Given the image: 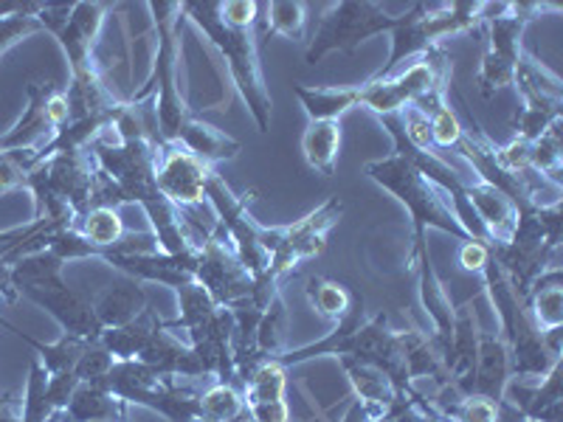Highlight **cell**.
<instances>
[{
    "instance_id": "cell-9",
    "label": "cell",
    "mask_w": 563,
    "mask_h": 422,
    "mask_svg": "<svg viewBox=\"0 0 563 422\" xmlns=\"http://www.w3.org/2000/svg\"><path fill=\"white\" fill-rule=\"evenodd\" d=\"M341 214H344V200L333 195L327 203L310 211L308 218L290 225H271V268L256 281H268L279 288L301 263L324 251L327 234L339 225Z\"/></svg>"
},
{
    "instance_id": "cell-7",
    "label": "cell",
    "mask_w": 563,
    "mask_h": 422,
    "mask_svg": "<svg viewBox=\"0 0 563 422\" xmlns=\"http://www.w3.org/2000/svg\"><path fill=\"white\" fill-rule=\"evenodd\" d=\"M544 12H561L558 3H532V0H521V3H487L485 23L487 26V52L482 57L479 74H476V85L485 99H493V93L507 85L516 82V68H519L521 57V34H525L527 23L541 18Z\"/></svg>"
},
{
    "instance_id": "cell-35",
    "label": "cell",
    "mask_w": 563,
    "mask_h": 422,
    "mask_svg": "<svg viewBox=\"0 0 563 422\" xmlns=\"http://www.w3.org/2000/svg\"><path fill=\"white\" fill-rule=\"evenodd\" d=\"M34 32H43L37 14H12V18H0V57L18 45L20 40Z\"/></svg>"
},
{
    "instance_id": "cell-12",
    "label": "cell",
    "mask_w": 563,
    "mask_h": 422,
    "mask_svg": "<svg viewBox=\"0 0 563 422\" xmlns=\"http://www.w3.org/2000/svg\"><path fill=\"white\" fill-rule=\"evenodd\" d=\"M521 90V110L516 113V141L532 144L555 122H561L563 110V85L547 65L538 63L532 54L521 52L519 68H516V82Z\"/></svg>"
},
{
    "instance_id": "cell-28",
    "label": "cell",
    "mask_w": 563,
    "mask_h": 422,
    "mask_svg": "<svg viewBox=\"0 0 563 422\" xmlns=\"http://www.w3.org/2000/svg\"><path fill=\"white\" fill-rule=\"evenodd\" d=\"M79 231H82V237L88 240L99 254L113 248V245H119L124 240V223L122 218H119V209H110V206H93V209L79 220Z\"/></svg>"
},
{
    "instance_id": "cell-16",
    "label": "cell",
    "mask_w": 563,
    "mask_h": 422,
    "mask_svg": "<svg viewBox=\"0 0 563 422\" xmlns=\"http://www.w3.org/2000/svg\"><path fill=\"white\" fill-rule=\"evenodd\" d=\"M23 296L32 299L34 304H40L43 310H48L52 319L63 326V333L77 335V338L85 341H99V335H102V324H99L97 313H93L90 299L68 288L65 279H59L52 288L26 290Z\"/></svg>"
},
{
    "instance_id": "cell-21",
    "label": "cell",
    "mask_w": 563,
    "mask_h": 422,
    "mask_svg": "<svg viewBox=\"0 0 563 422\" xmlns=\"http://www.w3.org/2000/svg\"><path fill=\"white\" fill-rule=\"evenodd\" d=\"M525 308L530 321L541 335L558 333L563 326V274L552 265L550 270L532 281L530 293L525 296Z\"/></svg>"
},
{
    "instance_id": "cell-14",
    "label": "cell",
    "mask_w": 563,
    "mask_h": 422,
    "mask_svg": "<svg viewBox=\"0 0 563 422\" xmlns=\"http://www.w3.org/2000/svg\"><path fill=\"white\" fill-rule=\"evenodd\" d=\"M214 175V167H209L203 158L192 155L180 144H161L158 167H155V184L158 192L169 200L173 206L184 209H195L206 200V186Z\"/></svg>"
},
{
    "instance_id": "cell-6",
    "label": "cell",
    "mask_w": 563,
    "mask_h": 422,
    "mask_svg": "<svg viewBox=\"0 0 563 422\" xmlns=\"http://www.w3.org/2000/svg\"><path fill=\"white\" fill-rule=\"evenodd\" d=\"M487 3H467V0H454V3H415L406 14L397 18V26L391 32V54L389 63L372 79L395 77V68L404 59L415 54H426L429 48L440 45L442 37L456 32H474L485 20Z\"/></svg>"
},
{
    "instance_id": "cell-31",
    "label": "cell",
    "mask_w": 563,
    "mask_h": 422,
    "mask_svg": "<svg viewBox=\"0 0 563 422\" xmlns=\"http://www.w3.org/2000/svg\"><path fill=\"white\" fill-rule=\"evenodd\" d=\"M48 369L43 366L37 352H32V364H29V386H26V403H23V422H52L57 411L48 406Z\"/></svg>"
},
{
    "instance_id": "cell-34",
    "label": "cell",
    "mask_w": 563,
    "mask_h": 422,
    "mask_svg": "<svg viewBox=\"0 0 563 422\" xmlns=\"http://www.w3.org/2000/svg\"><path fill=\"white\" fill-rule=\"evenodd\" d=\"M115 358L102 346V341H90L88 349L79 355L77 366H74V375L79 378V384H97L113 369Z\"/></svg>"
},
{
    "instance_id": "cell-43",
    "label": "cell",
    "mask_w": 563,
    "mask_h": 422,
    "mask_svg": "<svg viewBox=\"0 0 563 422\" xmlns=\"http://www.w3.org/2000/svg\"><path fill=\"white\" fill-rule=\"evenodd\" d=\"M240 422H254V420H251V417H243V420H240Z\"/></svg>"
},
{
    "instance_id": "cell-37",
    "label": "cell",
    "mask_w": 563,
    "mask_h": 422,
    "mask_svg": "<svg viewBox=\"0 0 563 422\" xmlns=\"http://www.w3.org/2000/svg\"><path fill=\"white\" fill-rule=\"evenodd\" d=\"M490 259V245L487 243H462L460 248V265L471 274H482Z\"/></svg>"
},
{
    "instance_id": "cell-4",
    "label": "cell",
    "mask_w": 563,
    "mask_h": 422,
    "mask_svg": "<svg viewBox=\"0 0 563 422\" xmlns=\"http://www.w3.org/2000/svg\"><path fill=\"white\" fill-rule=\"evenodd\" d=\"M321 355H335V358H352L361 360V364H369L375 369H380L386 378L391 380L395 391L404 400H415L417 389L411 386L409 371H406L404 349H400V338H397V330H389V315L380 310L378 315H372L369 321H364V299L355 296L350 313L341 321H335V330L330 335H324L321 341L308 346H299V349L279 352L276 364H282L285 369L296 364H305L310 358H321Z\"/></svg>"
},
{
    "instance_id": "cell-13",
    "label": "cell",
    "mask_w": 563,
    "mask_h": 422,
    "mask_svg": "<svg viewBox=\"0 0 563 422\" xmlns=\"http://www.w3.org/2000/svg\"><path fill=\"white\" fill-rule=\"evenodd\" d=\"M195 281L220 308H234L243 299H249L251 290H254V276L240 263V256L234 254L229 237L218 223H214L209 237L200 243L198 256H195Z\"/></svg>"
},
{
    "instance_id": "cell-5",
    "label": "cell",
    "mask_w": 563,
    "mask_h": 422,
    "mask_svg": "<svg viewBox=\"0 0 563 422\" xmlns=\"http://www.w3.org/2000/svg\"><path fill=\"white\" fill-rule=\"evenodd\" d=\"M364 169L375 184L384 186L386 192L395 195V198L409 209L411 225H415V254H411V259H415L417 254H422V251H429V245H426V231L429 229L445 231V234L456 237L460 243H476V240H471V234L462 229L449 195L442 192L434 180H429L415 167V160L406 155L400 141H395V153H391L389 158L369 160Z\"/></svg>"
},
{
    "instance_id": "cell-36",
    "label": "cell",
    "mask_w": 563,
    "mask_h": 422,
    "mask_svg": "<svg viewBox=\"0 0 563 422\" xmlns=\"http://www.w3.org/2000/svg\"><path fill=\"white\" fill-rule=\"evenodd\" d=\"M29 184V167L23 155L18 153H0V195L18 192V189H26Z\"/></svg>"
},
{
    "instance_id": "cell-33",
    "label": "cell",
    "mask_w": 563,
    "mask_h": 422,
    "mask_svg": "<svg viewBox=\"0 0 563 422\" xmlns=\"http://www.w3.org/2000/svg\"><path fill=\"white\" fill-rule=\"evenodd\" d=\"M429 124L437 153H440V149H456L460 147V141L465 138V127H462L460 115H456L454 108H449V104L437 108L434 113L429 115Z\"/></svg>"
},
{
    "instance_id": "cell-32",
    "label": "cell",
    "mask_w": 563,
    "mask_h": 422,
    "mask_svg": "<svg viewBox=\"0 0 563 422\" xmlns=\"http://www.w3.org/2000/svg\"><path fill=\"white\" fill-rule=\"evenodd\" d=\"M563 122H555L538 141L530 144V167L541 173L544 178L558 180L563 164V138H561Z\"/></svg>"
},
{
    "instance_id": "cell-11",
    "label": "cell",
    "mask_w": 563,
    "mask_h": 422,
    "mask_svg": "<svg viewBox=\"0 0 563 422\" xmlns=\"http://www.w3.org/2000/svg\"><path fill=\"white\" fill-rule=\"evenodd\" d=\"M206 200L211 203L214 214H218V225L223 229V234L229 237L231 248L240 256V263L245 265L254 281L260 276H265V270L271 268V229L268 225H260L251 218L249 206L243 198L231 192L225 180L218 173L209 178L206 186Z\"/></svg>"
},
{
    "instance_id": "cell-41",
    "label": "cell",
    "mask_w": 563,
    "mask_h": 422,
    "mask_svg": "<svg viewBox=\"0 0 563 422\" xmlns=\"http://www.w3.org/2000/svg\"><path fill=\"white\" fill-rule=\"evenodd\" d=\"M12 400H14L12 391H0V409H3L7 403H12Z\"/></svg>"
},
{
    "instance_id": "cell-30",
    "label": "cell",
    "mask_w": 563,
    "mask_h": 422,
    "mask_svg": "<svg viewBox=\"0 0 563 422\" xmlns=\"http://www.w3.org/2000/svg\"><path fill=\"white\" fill-rule=\"evenodd\" d=\"M263 9L268 12V23H265L263 34H282V37L301 40L305 37V29H308V3H299V0H274V3H263Z\"/></svg>"
},
{
    "instance_id": "cell-27",
    "label": "cell",
    "mask_w": 563,
    "mask_h": 422,
    "mask_svg": "<svg viewBox=\"0 0 563 422\" xmlns=\"http://www.w3.org/2000/svg\"><path fill=\"white\" fill-rule=\"evenodd\" d=\"M249 417L243 391L229 384H211L200 391V422H240Z\"/></svg>"
},
{
    "instance_id": "cell-26",
    "label": "cell",
    "mask_w": 563,
    "mask_h": 422,
    "mask_svg": "<svg viewBox=\"0 0 563 422\" xmlns=\"http://www.w3.org/2000/svg\"><path fill=\"white\" fill-rule=\"evenodd\" d=\"M0 324L9 326V330H12V333L18 335L20 341H26V344L32 346V352H37L40 360H43V366L48 369V375H63V371H74L79 355H82V352L88 349V344H90V341L77 338V335H68V333L59 335L54 344H43V341H34L32 335L14 330V326L7 324V321H0Z\"/></svg>"
},
{
    "instance_id": "cell-23",
    "label": "cell",
    "mask_w": 563,
    "mask_h": 422,
    "mask_svg": "<svg viewBox=\"0 0 563 422\" xmlns=\"http://www.w3.org/2000/svg\"><path fill=\"white\" fill-rule=\"evenodd\" d=\"M341 147V122L339 119H316L308 124L301 135V153L308 158L310 167L321 175L335 173V160H339Z\"/></svg>"
},
{
    "instance_id": "cell-42",
    "label": "cell",
    "mask_w": 563,
    "mask_h": 422,
    "mask_svg": "<svg viewBox=\"0 0 563 422\" xmlns=\"http://www.w3.org/2000/svg\"><path fill=\"white\" fill-rule=\"evenodd\" d=\"M52 422H68V417H65V411H63V414H57V417H54Z\"/></svg>"
},
{
    "instance_id": "cell-22",
    "label": "cell",
    "mask_w": 563,
    "mask_h": 422,
    "mask_svg": "<svg viewBox=\"0 0 563 422\" xmlns=\"http://www.w3.org/2000/svg\"><path fill=\"white\" fill-rule=\"evenodd\" d=\"M65 417L68 422H130V406L102 384H79Z\"/></svg>"
},
{
    "instance_id": "cell-19",
    "label": "cell",
    "mask_w": 563,
    "mask_h": 422,
    "mask_svg": "<svg viewBox=\"0 0 563 422\" xmlns=\"http://www.w3.org/2000/svg\"><path fill=\"white\" fill-rule=\"evenodd\" d=\"M341 369L350 378L352 391H355V403L364 409V414L369 420H386V417H395L397 411L404 409L411 400H404L397 395L391 380L386 378L384 371L375 369L369 364H361V360L352 358H339Z\"/></svg>"
},
{
    "instance_id": "cell-20",
    "label": "cell",
    "mask_w": 563,
    "mask_h": 422,
    "mask_svg": "<svg viewBox=\"0 0 563 422\" xmlns=\"http://www.w3.org/2000/svg\"><path fill=\"white\" fill-rule=\"evenodd\" d=\"M90 304H93V313H97L102 330H115V326L130 324V321H135L150 308L141 281L130 279V276H122L119 281L99 290L97 296H90Z\"/></svg>"
},
{
    "instance_id": "cell-15",
    "label": "cell",
    "mask_w": 563,
    "mask_h": 422,
    "mask_svg": "<svg viewBox=\"0 0 563 422\" xmlns=\"http://www.w3.org/2000/svg\"><path fill=\"white\" fill-rule=\"evenodd\" d=\"M57 85L48 77H34L26 85V113L14 124L9 133L0 135V153H18V149H34L45 147L48 141L57 135V124L48 115V97H52Z\"/></svg>"
},
{
    "instance_id": "cell-3",
    "label": "cell",
    "mask_w": 563,
    "mask_h": 422,
    "mask_svg": "<svg viewBox=\"0 0 563 422\" xmlns=\"http://www.w3.org/2000/svg\"><path fill=\"white\" fill-rule=\"evenodd\" d=\"M454 74V63L445 54L442 45H434L422 54L420 63L406 68L404 74L389 79H369L364 85H352V88H305L294 85V93L305 110H308L310 122L316 119H339L350 108H366L372 113L391 115L400 113L404 108L415 104L417 99L429 88H434L440 79Z\"/></svg>"
},
{
    "instance_id": "cell-40",
    "label": "cell",
    "mask_w": 563,
    "mask_h": 422,
    "mask_svg": "<svg viewBox=\"0 0 563 422\" xmlns=\"http://www.w3.org/2000/svg\"><path fill=\"white\" fill-rule=\"evenodd\" d=\"M499 422H527L525 420V417H519V414H516V411H512L510 409V406H501V420Z\"/></svg>"
},
{
    "instance_id": "cell-39",
    "label": "cell",
    "mask_w": 563,
    "mask_h": 422,
    "mask_svg": "<svg viewBox=\"0 0 563 422\" xmlns=\"http://www.w3.org/2000/svg\"><path fill=\"white\" fill-rule=\"evenodd\" d=\"M0 422H23V411L18 409V403H7L0 409Z\"/></svg>"
},
{
    "instance_id": "cell-29",
    "label": "cell",
    "mask_w": 563,
    "mask_h": 422,
    "mask_svg": "<svg viewBox=\"0 0 563 422\" xmlns=\"http://www.w3.org/2000/svg\"><path fill=\"white\" fill-rule=\"evenodd\" d=\"M305 293H308L310 304H313V310L319 315H324V319L330 321H341L346 313H350L352 301H355V296L350 288H344V285H339V281L333 279H321V276H313V279H308V288H305Z\"/></svg>"
},
{
    "instance_id": "cell-38",
    "label": "cell",
    "mask_w": 563,
    "mask_h": 422,
    "mask_svg": "<svg viewBox=\"0 0 563 422\" xmlns=\"http://www.w3.org/2000/svg\"><path fill=\"white\" fill-rule=\"evenodd\" d=\"M341 422H395V417H386V420H369V417L364 414V409H361L358 403H352L350 411L344 414V420Z\"/></svg>"
},
{
    "instance_id": "cell-18",
    "label": "cell",
    "mask_w": 563,
    "mask_h": 422,
    "mask_svg": "<svg viewBox=\"0 0 563 422\" xmlns=\"http://www.w3.org/2000/svg\"><path fill=\"white\" fill-rule=\"evenodd\" d=\"M510 349L501 333H487L479 326V346H476V366L467 395L485 397L490 403L505 406V391L510 384Z\"/></svg>"
},
{
    "instance_id": "cell-8",
    "label": "cell",
    "mask_w": 563,
    "mask_h": 422,
    "mask_svg": "<svg viewBox=\"0 0 563 422\" xmlns=\"http://www.w3.org/2000/svg\"><path fill=\"white\" fill-rule=\"evenodd\" d=\"M97 384L128 406L158 411L169 422H200V389L180 384V378L158 375L139 360H115L113 369Z\"/></svg>"
},
{
    "instance_id": "cell-24",
    "label": "cell",
    "mask_w": 563,
    "mask_h": 422,
    "mask_svg": "<svg viewBox=\"0 0 563 422\" xmlns=\"http://www.w3.org/2000/svg\"><path fill=\"white\" fill-rule=\"evenodd\" d=\"M161 321L164 319L153 308H147L130 324L115 326V330H102L99 341H102V346L115 360H139L141 349H144V344H147V338L155 333V326Z\"/></svg>"
},
{
    "instance_id": "cell-17",
    "label": "cell",
    "mask_w": 563,
    "mask_h": 422,
    "mask_svg": "<svg viewBox=\"0 0 563 422\" xmlns=\"http://www.w3.org/2000/svg\"><path fill=\"white\" fill-rule=\"evenodd\" d=\"M288 389V369L276 360H263L254 366L249 378L243 380L245 411L254 422H290V406L285 403Z\"/></svg>"
},
{
    "instance_id": "cell-25",
    "label": "cell",
    "mask_w": 563,
    "mask_h": 422,
    "mask_svg": "<svg viewBox=\"0 0 563 422\" xmlns=\"http://www.w3.org/2000/svg\"><path fill=\"white\" fill-rule=\"evenodd\" d=\"M63 256L54 254L52 248H43L37 254H29L23 259H18L14 265H9V274H12V285L18 290V296H23L26 290L57 285L63 279Z\"/></svg>"
},
{
    "instance_id": "cell-1",
    "label": "cell",
    "mask_w": 563,
    "mask_h": 422,
    "mask_svg": "<svg viewBox=\"0 0 563 422\" xmlns=\"http://www.w3.org/2000/svg\"><path fill=\"white\" fill-rule=\"evenodd\" d=\"M155 14V34L158 48L153 57L150 82L155 88V119H158L161 141L180 144L192 155L203 158L209 167L220 160L238 158L240 144L225 133L203 124L178 90V34H180V3H150Z\"/></svg>"
},
{
    "instance_id": "cell-2",
    "label": "cell",
    "mask_w": 563,
    "mask_h": 422,
    "mask_svg": "<svg viewBox=\"0 0 563 422\" xmlns=\"http://www.w3.org/2000/svg\"><path fill=\"white\" fill-rule=\"evenodd\" d=\"M184 14L195 20L200 32L211 40L220 57L225 59L231 82L238 85L240 97L249 104L260 133L271 130L274 102L265 88L263 65H260V34H256V12L260 3L229 0V3H180Z\"/></svg>"
},
{
    "instance_id": "cell-10",
    "label": "cell",
    "mask_w": 563,
    "mask_h": 422,
    "mask_svg": "<svg viewBox=\"0 0 563 422\" xmlns=\"http://www.w3.org/2000/svg\"><path fill=\"white\" fill-rule=\"evenodd\" d=\"M324 9L327 14L321 18V26L316 29L308 54H305L310 65L321 63L333 52L352 54L364 40L395 32L397 26V18L386 14L380 3H372V0H341V3H327Z\"/></svg>"
}]
</instances>
